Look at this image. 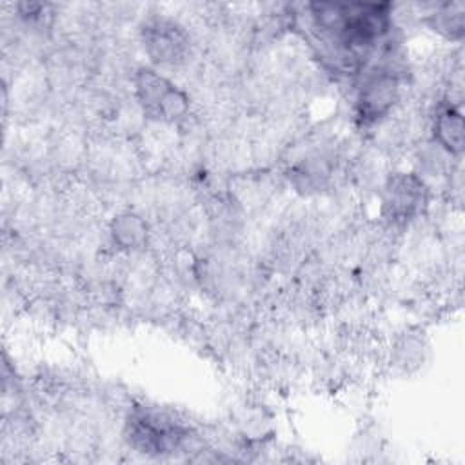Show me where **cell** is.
<instances>
[{"instance_id": "obj_1", "label": "cell", "mask_w": 465, "mask_h": 465, "mask_svg": "<svg viewBox=\"0 0 465 465\" xmlns=\"http://www.w3.org/2000/svg\"><path fill=\"white\" fill-rule=\"evenodd\" d=\"M134 89L145 116L151 120L176 122L189 111L187 94L151 67H140L136 71Z\"/></svg>"}, {"instance_id": "obj_2", "label": "cell", "mask_w": 465, "mask_h": 465, "mask_svg": "<svg viewBox=\"0 0 465 465\" xmlns=\"http://www.w3.org/2000/svg\"><path fill=\"white\" fill-rule=\"evenodd\" d=\"M187 438V429L149 409H136L127 423L129 443L145 454H165L178 450Z\"/></svg>"}, {"instance_id": "obj_3", "label": "cell", "mask_w": 465, "mask_h": 465, "mask_svg": "<svg viewBox=\"0 0 465 465\" xmlns=\"http://www.w3.org/2000/svg\"><path fill=\"white\" fill-rule=\"evenodd\" d=\"M142 42L147 56L160 65H178L189 54V36L171 18H151L142 27Z\"/></svg>"}, {"instance_id": "obj_4", "label": "cell", "mask_w": 465, "mask_h": 465, "mask_svg": "<svg viewBox=\"0 0 465 465\" xmlns=\"http://www.w3.org/2000/svg\"><path fill=\"white\" fill-rule=\"evenodd\" d=\"M425 202V183L414 173H394L383 187L381 209L392 223H407L421 211Z\"/></svg>"}, {"instance_id": "obj_5", "label": "cell", "mask_w": 465, "mask_h": 465, "mask_svg": "<svg viewBox=\"0 0 465 465\" xmlns=\"http://www.w3.org/2000/svg\"><path fill=\"white\" fill-rule=\"evenodd\" d=\"M398 93H400V82L392 71L381 69V71L371 73L363 80L358 91V98H356L358 118L363 124L378 122L392 109V105L398 100Z\"/></svg>"}, {"instance_id": "obj_6", "label": "cell", "mask_w": 465, "mask_h": 465, "mask_svg": "<svg viewBox=\"0 0 465 465\" xmlns=\"http://www.w3.org/2000/svg\"><path fill=\"white\" fill-rule=\"evenodd\" d=\"M434 140L450 154H461L465 143V125L460 109L454 105H443L438 109L432 125Z\"/></svg>"}, {"instance_id": "obj_7", "label": "cell", "mask_w": 465, "mask_h": 465, "mask_svg": "<svg viewBox=\"0 0 465 465\" xmlns=\"http://www.w3.org/2000/svg\"><path fill=\"white\" fill-rule=\"evenodd\" d=\"M427 22L432 31L447 40H460L465 33V5L463 2H447L436 7Z\"/></svg>"}, {"instance_id": "obj_8", "label": "cell", "mask_w": 465, "mask_h": 465, "mask_svg": "<svg viewBox=\"0 0 465 465\" xmlns=\"http://www.w3.org/2000/svg\"><path fill=\"white\" fill-rule=\"evenodd\" d=\"M111 234L122 249H140L147 240V223L134 213H122L113 218Z\"/></svg>"}]
</instances>
